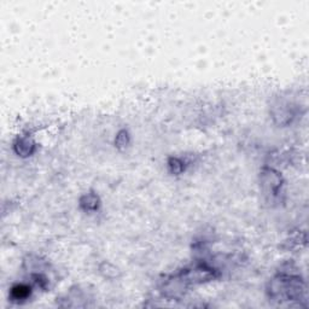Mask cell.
<instances>
[{
  "instance_id": "cell-1",
  "label": "cell",
  "mask_w": 309,
  "mask_h": 309,
  "mask_svg": "<svg viewBox=\"0 0 309 309\" xmlns=\"http://www.w3.org/2000/svg\"><path fill=\"white\" fill-rule=\"evenodd\" d=\"M268 295L279 302L301 301L306 296V286L302 279L293 273H281L273 278L268 286Z\"/></svg>"
},
{
  "instance_id": "cell-2",
  "label": "cell",
  "mask_w": 309,
  "mask_h": 309,
  "mask_svg": "<svg viewBox=\"0 0 309 309\" xmlns=\"http://www.w3.org/2000/svg\"><path fill=\"white\" fill-rule=\"evenodd\" d=\"M261 186L264 195L272 197V198L278 197L281 191V186H283L280 174L272 168L263 169L261 173Z\"/></svg>"
},
{
  "instance_id": "cell-3",
  "label": "cell",
  "mask_w": 309,
  "mask_h": 309,
  "mask_svg": "<svg viewBox=\"0 0 309 309\" xmlns=\"http://www.w3.org/2000/svg\"><path fill=\"white\" fill-rule=\"evenodd\" d=\"M35 150V143L31 137H21L15 143V151L18 156H31Z\"/></svg>"
},
{
  "instance_id": "cell-4",
  "label": "cell",
  "mask_w": 309,
  "mask_h": 309,
  "mask_svg": "<svg viewBox=\"0 0 309 309\" xmlns=\"http://www.w3.org/2000/svg\"><path fill=\"white\" fill-rule=\"evenodd\" d=\"M31 296V288L28 285H24V284H18V285H15L11 289V293H10V297L15 302H22V301H26L27 298Z\"/></svg>"
},
{
  "instance_id": "cell-5",
  "label": "cell",
  "mask_w": 309,
  "mask_h": 309,
  "mask_svg": "<svg viewBox=\"0 0 309 309\" xmlns=\"http://www.w3.org/2000/svg\"><path fill=\"white\" fill-rule=\"evenodd\" d=\"M80 206L86 211H93L99 206V198H98L97 195L87 194L82 196V198L80 199Z\"/></svg>"
},
{
  "instance_id": "cell-6",
  "label": "cell",
  "mask_w": 309,
  "mask_h": 309,
  "mask_svg": "<svg viewBox=\"0 0 309 309\" xmlns=\"http://www.w3.org/2000/svg\"><path fill=\"white\" fill-rule=\"evenodd\" d=\"M184 163H182L181 160H179V158H172V160L169 161V168L170 170H172V173H175V174H179V173L182 172V169H184Z\"/></svg>"
},
{
  "instance_id": "cell-7",
  "label": "cell",
  "mask_w": 309,
  "mask_h": 309,
  "mask_svg": "<svg viewBox=\"0 0 309 309\" xmlns=\"http://www.w3.org/2000/svg\"><path fill=\"white\" fill-rule=\"evenodd\" d=\"M128 144V134L126 130H122V132L118 133L117 138H116V145L117 147L121 146H126Z\"/></svg>"
}]
</instances>
